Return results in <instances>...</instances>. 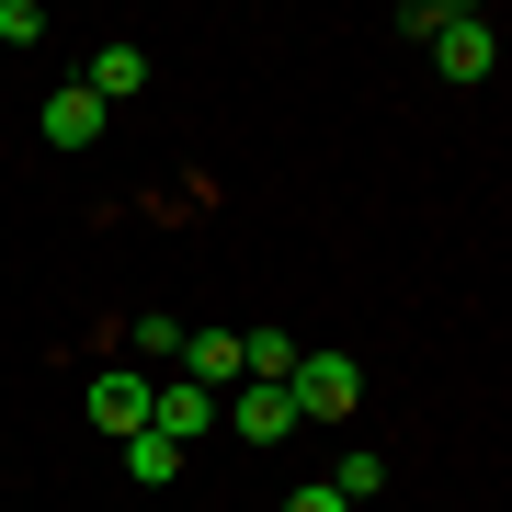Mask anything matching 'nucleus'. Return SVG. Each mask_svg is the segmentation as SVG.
Returning a JSON list of instances; mask_svg holds the SVG:
<instances>
[{
	"instance_id": "2",
	"label": "nucleus",
	"mask_w": 512,
	"mask_h": 512,
	"mask_svg": "<svg viewBox=\"0 0 512 512\" xmlns=\"http://www.w3.org/2000/svg\"><path fill=\"white\" fill-rule=\"evenodd\" d=\"M80 410H92V433H114V444L148 433V376H137V365H103L92 387H80Z\"/></svg>"
},
{
	"instance_id": "10",
	"label": "nucleus",
	"mask_w": 512,
	"mask_h": 512,
	"mask_svg": "<svg viewBox=\"0 0 512 512\" xmlns=\"http://www.w3.org/2000/svg\"><path fill=\"white\" fill-rule=\"evenodd\" d=\"M126 342H137V353H183V319H171V308H137Z\"/></svg>"
},
{
	"instance_id": "7",
	"label": "nucleus",
	"mask_w": 512,
	"mask_h": 512,
	"mask_svg": "<svg viewBox=\"0 0 512 512\" xmlns=\"http://www.w3.org/2000/svg\"><path fill=\"white\" fill-rule=\"evenodd\" d=\"M183 376L194 387H239V330H183Z\"/></svg>"
},
{
	"instance_id": "12",
	"label": "nucleus",
	"mask_w": 512,
	"mask_h": 512,
	"mask_svg": "<svg viewBox=\"0 0 512 512\" xmlns=\"http://www.w3.org/2000/svg\"><path fill=\"white\" fill-rule=\"evenodd\" d=\"M285 512H342V501H330V490H296V501H285Z\"/></svg>"
},
{
	"instance_id": "1",
	"label": "nucleus",
	"mask_w": 512,
	"mask_h": 512,
	"mask_svg": "<svg viewBox=\"0 0 512 512\" xmlns=\"http://www.w3.org/2000/svg\"><path fill=\"white\" fill-rule=\"evenodd\" d=\"M285 399H296V421H353L365 410V365H353V353H296Z\"/></svg>"
},
{
	"instance_id": "3",
	"label": "nucleus",
	"mask_w": 512,
	"mask_h": 512,
	"mask_svg": "<svg viewBox=\"0 0 512 512\" xmlns=\"http://www.w3.org/2000/svg\"><path fill=\"white\" fill-rule=\"evenodd\" d=\"M490 57H501L490 12H444V23H433V69H444V80H490Z\"/></svg>"
},
{
	"instance_id": "5",
	"label": "nucleus",
	"mask_w": 512,
	"mask_h": 512,
	"mask_svg": "<svg viewBox=\"0 0 512 512\" xmlns=\"http://www.w3.org/2000/svg\"><path fill=\"white\" fill-rule=\"evenodd\" d=\"M80 92H92V103H103V114H114V103H137V92H148V57H137V46H126V35H114V46H103V57H92V69H80Z\"/></svg>"
},
{
	"instance_id": "6",
	"label": "nucleus",
	"mask_w": 512,
	"mask_h": 512,
	"mask_svg": "<svg viewBox=\"0 0 512 512\" xmlns=\"http://www.w3.org/2000/svg\"><path fill=\"white\" fill-rule=\"evenodd\" d=\"M35 126H46V148H92V137L114 126V114H103V103H92V92H80V80H69V92H57V103L35 114Z\"/></svg>"
},
{
	"instance_id": "11",
	"label": "nucleus",
	"mask_w": 512,
	"mask_h": 512,
	"mask_svg": "<svg viewBox=\"0 0 512 512\" xmlns=\"http://www.w3.org/2000/svg\"><path fill=\"white\" fill-rule=\"evenodd\" d=\"M0 46H46V12H35V0H0Z\"/></svg>"
},
{
	"instance_id": "8",
	"label": "nucleus",
	"mask_w": 512,
	"mask_h": 512,
	"mask_svg": "<svg viewBox=\"0 0 512 512\" xmlns=\"http://www.w3.org/2000/svg\"><path fill=\"white\" fill-rule=\"evenodd\" d=\"M319 490L342 501V512H353V501H376V490H387V456H376V444H365V456H342V467L319 478Z\"/></svg>"
},
{
	"instance_id": "4",
	"label": "nucleus",
	"mask_w": 512,
	"mask_h": 512,
	"mask_svg": "<svg viewBox=\"0 0 512 512\" xmlns=\"http://www.w3.org/2000/svg\"><path fill=\"white\" fill-rule=\"evenodd\" d=\"M228 421H239V444H285V433H296V399H285V387H251V376H239Z\"/></svg>"
},
{
	"instance_id": "9",
	"label": "nucleus",
	"mask_w": 512,
	"mask_h": 512,
	"mask_svg": "<svg viewBox=\"0 0 512 512\" xmlns=\"http://www.w3.org/2000/svg\"><path fill=\"white\" fill-rule=\"evenodd\" d=\"M126 478H148V490H171V478H183V444H160V433H126Z\"/></svg>"
}]
</instances>
